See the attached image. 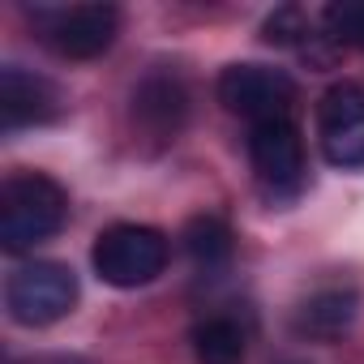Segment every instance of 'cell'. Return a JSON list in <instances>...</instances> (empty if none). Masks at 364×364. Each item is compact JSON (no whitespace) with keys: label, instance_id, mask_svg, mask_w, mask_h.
Segmentation results:
<instances>
[{"label":"cell","instance_id":"cell-9","mask_svg":"<svg viewBox=\"0 0 364 364\" xmlns=\"http://www.w3.org/2000/svg\"><path fill=\"white\" fill-rule=\"evenodd\" d=\"M65 112L60 90L31 69L5 65L0 69V129L14 133V129H31V124H52Z\"/></svg>","mask_w":364,"mask_h":364},{"label":"cell","instance_id":"cell-15","mask_svg":"<svg viewBox=\"0 0 364 364\" xmlns=\"http://www.w3.org/2000/svg\"><path fill=\"white\" fill-rule=\"evenodd\" d=\"M9 364H86L82 355H26V360H9Z\"/></svg>","mask_w":364,"mask_h":364},{"label":"cell","instance_id":"cell-12","mask_svg":"<svg viewBox=\"0 0 364 364\" xmlns=\"http://www.w3.org/2000/svg\"><path fill=\"white\" fill-rule=\"evenodd\" d=\"M180 245H185L189 262L198 270H219L232 262V228L219 219V215H193L185 223V232H180Z\"/></svg>","mask_w":364,"mask_h":364},{"label":"cell","instance_id":"cell-8","mask_svg":"<svg viewBox=\"0 0 364 364\" xmlns=\"http://www.w3.org/2000/svg\"><path fill=\"white\" fill-rule=\"evenodd\" d=\"M317 141L330 167H364V90L355 82H334L317 99Z\"/></svg>","mask_w":364,"mask_h":364},{"label":"cell","instance_id":"cell-13","mask_svg":"<svg viewBox=\"0 0 364 364\" xmlns=\"http://www.w3.org/2000/svg\"><path fill=\"white\" fill-rule=\"evenodd\" d=\"M309 31H313V18L304 9H296V5H283V9H274L266 18L262 39L274 43V48H304L309 39H326V35H309Z\"/></svg>","mask_w":364,"mask_h":364},{"label":"cell","instance_id":"cell-2","mask_svg":"<svg viewBox=\"0 0 364 364\" xmlns=\"http://www.w3.org/2000/svg\"><path fill=\"white\" fill-rule=\"evenodd\" d=\"M167 236L146 223H112L95 236L90 262L107 287H146L167 270Z\"/></svg>","mask_w":364,"mask_h":364},{"label":"cell","instance_id":"cell-10","mask_svg":"<svg viewBox=\"0 0 364 364\" xmlns=\"http://www.w3.org/2000/svg\"><path fill=\"white\" fill-rule=\"evenodd\" d=\"M355 317H360V291L355 287H321L296 304L291 330L309 343H334L355 326Z\"/></svg>","mask_w":364,"mask_h":364},{"label":"cell","instance_id":"cell-16","mask_svg":"<svg viewBox=\"0 0 364 364\" xmlns=\"http://www.w3.org/2000/svg\"><path fill=\"white\" fill-rule=\"evenodd\" d=\"M283 364H300V360H283Z\"/></svg>","mask_w":364,"mask_h":364},{"label":"cell","instance_id":"cell-5","mask_svg":"<svg viewBox=\"0 0 364 364\" xmlns=\"http://www.w3.org/2000/svg\"><path fill=\"white\" fill-rule=\"evenodd\" d=\"M215 95L232 116L266 124V120H287V112L296 103V82L270 65H228L219 73Z\"/></svg>","mask_w":364,"mask_h":364},{"label":"cell","instance_id":"cell-1","mask_svg":"<svg viewBox=\"0 0 364 364\" xmlns=\"http://www.w3.org/2000/svg\"><path fill=\"white\" fill-rule=\"evenodd\" d=\"M69 219V193L43 171H14L0 185V249L31 253Z\"/></svg>","mask_w":364,"mask_h":364},{"label":"cell","instance_id":"cell-3","mask_svg":"<svg viewBox=\"0 0 364 364\" xmlns=\"http://www.w3.org/2000/svg\"><path fill=\"white\" fill-rule=\"evenodd\" d=\"M77 304V274L65 262H26L5 283V309L18 326H56Z\"/></svg>","mask_w":364,"mask_h":364},{"label":"cell","instance_id":"cell-6","mask_svg":"<svg viewBox=\"0 0 364 364\" xmlns=\"http://www.w3.org/2000/svg\"><path fill=\"white\" fill-rule=\"evenodd\" d=\"M129 120H133V133L146 150H167L180 133H185V120H189V90L176 73L167 69H154L137 82L133 90V103H129Z\"/></svg>","mask_w":364,"mask_h":364},{"label":"cell","instance_id":"cell-4","mask_svg":"<svg viewBox=\"0 0 364 364\" xmlns=\"http://www.w3.org/2000/svg\"><path fill=\"white\" fill-rule=\"evenodd\" d=\"M249 159H253V171H257V185L274 202L296 198L304 189V180H309L304 141H300V129L291 124V116L287 120L253 124V133H249Z\"/></svg>","mask_w":364,"mask_h":364},{"label":"cell","instance_id":"cell-7","mask_svg":"<svg viewBox=\"0 0 364 364\" xmlns=\"http://www.w3.org/2000/svg\"><path fill=\"white\" fill-rule=\"evenodd\" d=\"M43 43L65 60H95L116 43L120 9L116 5H69V9H43L39 14Z\"/></svg>","mask_w":364,"mask_h":364},{"label":"cell","instance_id":"cell-14","mask_svg":"<svg viewBox=\"0 0 364 364\" xmlns=\"http://www.w3.org/2000/svg\"><path fill=\"white\" fill-rule=\"evenodd\" d=\"M321 26L334 43L364 52V0H334V5H326Z\"/></svg>","mask_w":364,"mask_h":364},{"label":"cell","instance_id":"cell-11","mask_svg":"<svg viewBox=\"0 0 364 364\" xmlns=\"http://www.w3.org/2000/svg\"><path fill=\"white\" fill-rule=\"evenodd\" d=\"M189 343H193V360L198 364H245V355H249V330L232 313L202 317L193 326Z\"/></svg>","mask_w":364,"mask_h":364}]
</instances>
